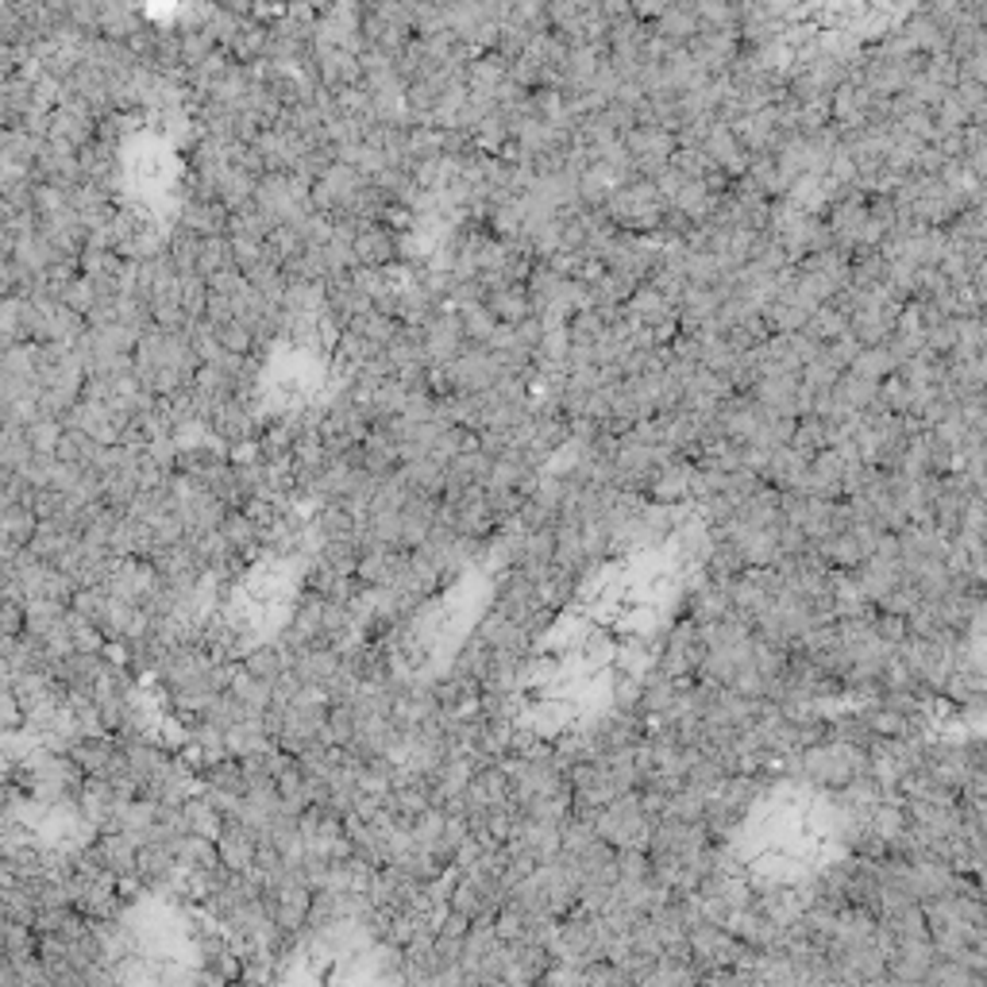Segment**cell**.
<instances>
[{"label": "cell", "mask_w": 987, "mask_h": 987, "mask_svg": "<svg viewBox=\"0 0 987 987\" xmlns=\"http://www.w3.org/2000/svg\"><path fill=\"white\" fill-rule=\"evenodd\" d=\"M70 756L82 764L85 775L108 779V775L120 767L124 744H120V737H113V733H85V737H74V741H70Z\"/></svg>", "instance_id": "obj_1"}, {"label": "cell", "mask_w": 987, "mask_h": 987, "mask_svg": "<svg viewBox=\"0 0 987 987\" xmlns=\"http://www.w3.org/2000/svg\"><path fill=\"white\" fill-rule=\"evenodd\" d=\"M216 849H221V860L232 872H251L255 860H259V830H251L244 822H224Z\"/></svg>", "instance_id": "obj_2"}, {"label": "cell", "mask_w": 987, "mask_h": 987, "mask_svg": "<svg viewBox=\"0 0 987 987\" xmlns=\"http://www.w3.org/2000/svg\"><path fill=\"white\" fill-rule=\"evenodd\" d=\"M406 563H409V548H390V544H375L363 552L360 560V583H367V587H393L398 583V575L406 572Z\"/></svg>", "instance_id": "obj_3"}, {"label": "cell", "mask_w": 987, "mask_h": 987, "mask_svg": "<svg viewBox=\"0 0 987 987\" xmlns=\"http://www.w3.org/2000/svg\"><path fill=\"white\" fill-rule=\"evenodd\" d=\"M290 668H294V675L302 679L305 686H325L328 679L343 668V653L336 645H328V641H320V645L305 648L302 656H294Z\"/></svg>", "instance_id": "obj_4"}, {"label": "cell", "mask_w": 987, "mask_h": 987, "mask_svg": "<svg viewBox=\"0 0 987 987\" xmlns=\"http://www.w3.org/2000/svg\"><path fill=\"white\" fill-rule=\"evenodd\" d=\"M351 247H355V259L363 262V267H390L393 259L401 255L398 247V236H393L390 228H383V224H363L360 236L351 239Z\"/></svg>", "instance_id": "obj_5"}, {"label": "cell", "mask_w": 987, "mask_h": 987, "mask_svg": "<svg viewBox=\"0 0 987 987\" xmlns=\"http://www.w3.org/2000/svg\"><path fill=\"white\" fill-rule=\"evenodd\" d=\"M39 529V514L32 506H4L0 509V532H4V555H16L32 544Z\"/></svg>", "instance_id": "obj_6"}, {"label": "cell", "mask_w": 987, "mask_h": 987, "mask_svg": "<svg viewBox=\"0 0 987 987\" xmlns=\"http://www.w3.org/2000/svg\"><path fill=\"white\" fill-rule=\"evenodd\" d=\"M201 787H213V791H228V795H247V787H251V779H247V767L239 756H221L213 760V764L204 767L201 775Z\"/></svg>", "instance_id": "obj_7"}, {"label": "cell", "mask_w": 987, "mask_h": 987, "mask_svg": "<svg viewBox=\"0 0 987 987\" xmlns=\"http://www.w3.org/2000/svg\"><path fill=\"white\" fill-rule=\"evenodd\" d=\"M181 810H186L189 833H204V837H221L224 822H228V818H224L221 810L213 807V799H209L201 787H197V791L189 795L186 802H181Z\"/></svg>", "instance_id": "obj_8"}, {"label": "cell", "mask_w": 987, "mask_h": 987, "mask_svg": "<svg viewBox=\"0 0 987 987\" xmlns=\"http://www.w3.org/2000/svg\"><path fill=\"white\" fill-rule=\"evenodd\" d=\"M239 668L251 671V675H259V679H267V683H274L278 675H286L290 671V656H286V648L278 645V641L274 645H255L251 653L239 660Z\"/></svg>", "instance_id": "obj_9"}, {"label": "cell", "mask_w": 987, "mask_h": 987, "mask_svg": "<svg viewBox=\"0 0 987 987\" xmlns=\"http://www.w3.org/2000/svg\"><path fill=\"white\" fill-rule=\"evenodd\" d=\"M448 910L463 914V918H471V923H474V918H482V914H498V910H494V903H490L486 891H482L474 880H467V876H459L456 888H451Z\"/></svg>", "instance_id": "obj_10"}]
</instances>
